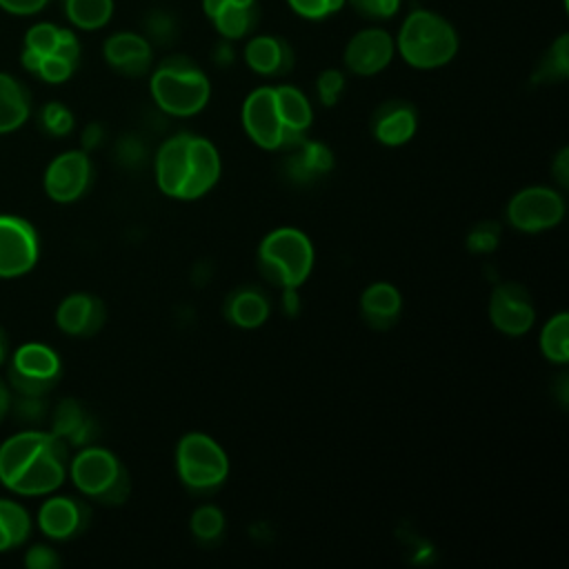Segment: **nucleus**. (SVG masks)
I'll list each match as a JSON object with an SVG mask.
<instances>
[{
	"label": "nucleus",
	"instance_id": "ea45409f",
	"mask_svg": "<svg viewBox=\"0 0 569 569\" xmlns=\"http://www.w3.org/2000/svg\"><path fill=\"white\" fill-rule=\"evenodd\" d=\"M147 33L151 36L153 42L169 44L176 38L173 18L164 11H151V16L147 18Z\"/></svg>",
	"mask_w": 569,
	"mask_h": 569
},
{
	"label": "nucleus",
	"instance_id": "72a5a7b5",
	"mask_svg": "<svg viewBox=\"0 0 569 569\" xmlns=\"http://www.w3.org/2000/svg\"><path fill=\"white\" fill-rule=\"evenodd\" d=\"M42 127L51 136H67L73 129V116L64 104L49 102L42 109Z\"/></svg>",
	"mask_w": 569,
	"mask_h": 569
},
{
	"label": "nucleus",
	"instance_id": "3c124183",
	"mask_svg": "<svg viewBox=\"0 0 569 569\" xmlns=\"http://www.w3.org/2000/svg\"><path fill=\"white\" fill-rule=\"evenodd\" d=\"M7 353H9V340H7V333H4V329L0 327V365L4 362Z\"/></svg>",
	"mask_w": 569,
	"mask_h": 569
},
{
	"label": "nucleus",
	"instance_id": "a18cd8bd",
	"mask_svg": "<svg viewBox=\"0 0 569 569\" xmlns=\"http://www.w3.org/2000/svg\"><path fill=\"white\" fill-rule=\"evenodd\" d=\"M556 180L567 187L569 184V149H560L558 158L553 160V167H551Z\"/></svg>",
	"mask_w": 569,
	"mask_h": 569
},
{
	"label": "nucleus",
	"instance_id": "c756f323",
	"mask_svg": "<svg viewBox=\"0 0 569 569\" xmlns=\"http://www.w3.org/2000/svg\"><path fill=\"white\" fill-rule=\"evenodd\" d=\"M569 76V36L562 33L540 60L533 82H558Z\"/></svg>",
	"mask_w": 569,
	"mask_h": 569
},
{
	"label": "nucleus",
	"instance_id": "f03ea898",
	"mask_svg": "<svg viewBox=\"0 0 569 569\" xmlns=\"http://www.w3.org/2000/svg\"><path fill=\"white\" fill-rule=\"evenodd\" d=\"M220 178V156L202 136L176 133L156 153V182L164 196L193 200Z\"/></svg>",
	"mask_w": 569,
	"mask_h": 569
},
{
	"label": "nucleus",
	"instance_id": "de8ad7c7",
	"mask_svg": "<svg viewBox=\"0 0 569 569\" xmlns=\"http://www.w3.org/2000/svg\"><path fill=\"white\" fill-rule=\"evenodd\" d=\"M213 60H216L218 64H229V62H233V49H231V44H229V42H220V44L213 49Z\"/></svg>",
	"mask_w": 569,
	"mask_h": 569
},
{
	"label": "nucleus",
	"instance_id": "f704fd0d",
	"mask_svg": "<svg viewBox=\"0 0 569 569\" xmlns=\"http://www.w3.org/2000/svg\"><path fill=\"white\" fill-rule=\"evenodd\" d=\"M318 98L325 107H333L345 89V76L342 71L338 69H325L320 76H318Z\"/></svg>",
	"mask_w": 569,
	"mask_h": 569
},
{
	"label": "nucleus",
	"instance_id": "c85d7f7f",
	"mask_svg": "<svg viewBox=\"0 0 569 569\" xmlns=\"http://www.w3.org/2000/svg\"><path fill=\"white\" fill-rule=\"evenodd\" d=\"M253 11L256 7H238L233 2H227L213 18V27L216 31L227 38V40H238L242 36L249 33L251 24H253Z\"/></svg>",
	"mask_w": 569,
	"mask_h": 569
},
{
	"label": "nucleus",
	"instance_id": "aec40b11",
	"mask_svg": "<svg viewBox=\"0 0 569 569\" xmlns=\"http://www.w3.org/2000/svg\"><path fill=\"white\" fill-rule=\"evenodd\" d=\"M244 62L260 76L287 73L293 64L291 49L276 36H253L244 44Z\"/></svg>",
	"mask_w": 569,
	"mask_h": 569
},
{
	"label": "nucleus",
	"instance_id": "4468645a",
	"mask_svg": "<svg viewBox=\"0 0 569 569\" xmlns=\"http://www.w3.org/2000/svg\"><path fill=\"white\" fill-rule=\"evenodd\" d=\"M489 318L493 327L507 336H522L531 329L536 311L531 296L522 284L502 282L491 291Z\"/></svg>",
	"mask_w": 569,
	"mask_h": 569
},
{
	"label": "nucleus",
	"instance_id": "f257e3e1",
	"mask_svg": "<svg viewBox=\"0 0 569 569\" xmlns=\"http://www.w3.org/2000/svg\"><path fill=\"white\" fill-rule=\"evenodd\" d=\"M69 445L51 431L22 429L0 445V482L18 496L53 493L67 478Z\"/></svg>",
	"mask_w": 569,
	"mask_h": 569
},
{
	"label": "nucleus",
	"instance_id": "a19ab883",
	"mask_svg": "<svg viewBox=\"0 0 569 569\" xmlns=\"http://www.w3.org/2000/svg\"><path fill=\"white\" fill-rule=\"evenodd\" d=\"M24 565H27L29 569H56V567H60V556L56 553L53 547L33 545V547L24 553Z\"/></svg>",
	"mask_w": 569,
	"mask_h": 569
},
{
	"label": "nucleus",
	"instance_id": "1a4fd4ad",
	"mask_svg": "<svg viewBox=\"0 0 569 569\" xmlns=\"http://www.w3.org/2000/svg\"><path fill=\"white\" fill-rule=\"evenodd\" d=\"M62 373L58 353L42 342L20 345L9 362V382L18 393L44 396L51 391Z\"/></svg>",
	"mask_w": 569,
	"mask_h": 569
},
{
	"label": "nucleus",
	"instance_id": "7ed1b4c3",
	"mask_svg": "<svg viewBox=\"0 0 569 569\" xmlns=\"http://www.w3.org/2000/svg\"><path fill=\"white\" fill-rule=\"evenodd\" d=\"M393 40L402 60L416 69L445 67L458 53L453 24L431 9H413L402 20Z\"/></svg>",
	"mask_w": 569,
	"mask_h": 569
},
{
	"label": "nucleus",
	"instance_id": "37998d69",
	"mask_svg": "<svg viewBox=\"0 0 569 569\" xmlns=\"http://www.w3.org/2000/svg\"><path fill=\"white\" fill-rule=\"evenodd\" d=\"M49 4V0H0V7L16 16H31L42 11Z\"/></svg>",
	"mask_w": 569,
	"mask_h": 569
},
{
	"label": "nucleus",
	"instance_id": "e433bc0d",
	"mask_svg": "<svg viewBox=\"0 0 569 569\" xmlns=\"http://www.w3.org/2000/svg\"><path fill=\"white\" fill-rule=\"evenodd\" d=\"M73 69H76V64L69 62L67 58H62L58 53H49V56H42L36 73L47 82H64L73 73Z\"/></svg>",
	"mask_w": 569,
	"mask_h": 569
},
{
	"label": "nucleus",
	"instance_id": "9d476101",
	"mask_svg": "<svg viewBox=\"0 0 569 569\" xmlns=\"http://www.w3.org/2000/svg\"><path fill=\"white\" fill-rule=\"evenodd\" d=\"M40 256L36 227L13 213H0V278L29 273Z\"/></svg>",
	"mask_w": 569,
	"mask_h": 569
},
{
	"label": "nucleus",
	"instance_id": "6ab92c4d",
	"mask_svg": "<svg viewBox=\"0 0 569 569\" xmlns=\"http://www.w3.org/2000/svg\"><path fill=\"white\" fill-rule=\"evenodd\" d=\"M416 124L418 118L413 107L402 100H391L376 111L373 136L387 147H398L416 133Z\"/></svg>",
	"mask_w": 569,
	"mask_h": 569
},
{
	"label": "nucleus",
	"instance_id": "0eeeda50",
	"mask_svg": "<svg viewBox=\"0 0 569 569\" xmlns=\"http://www.w3.org/2000/svg\"><path fill=\"white\" fill-rule=\"evenodd\" d=\"M176 465L180 480L193 491H211L222 485L229 473L227 453L204 433H187L178 442Z\"/></svg>",
	"mask_w": 569,
	"mask_h": 569
},
{
	"label": "nucleus",
	"instance_id": "7c9ffc66",
	"mask_svg": "<svg viewBox=\"0 0 569 569\" xmlns=\"http://www.w3.org/2000/svg\"><path fill=\"white\" fill-rule=\"evenodd\" d=\"M224 529V516L213 505H202L191 513V533L200 540H213Z\"/></svg>",
	"mask_w": 569,
	"mask_h": 569
},
{
	"label": "nucleus",
	"instance_id": "dca6fc26",
	"mask_svg": "<svg viewBox=\"0 0 569 569\" xmlns=\"http://www.w3.org/2000/svg\"><path fill=\"white\" fill-rule=\"evenodd\" d=\"M107 320V309L100 298L91 293H71L56 309V325L69 333L89 338L100 331Z\"/></svg>",
	"mask_w": 569,
	"mask_h": 569
},
{
	"label": "nucleus",
	"instance_id": "6e6552de",
	"mask_svg": "<svg viewBox=\"0 0 569 569\" xmlns=\"http://www.w3.org/2000/svg\"><path fill=\"white\" fill-rule=\"evenodd\" d=\"M242 127L247 136L262 149L296 147L302 142V138L291 136L282 122L276 87H258L244 98Z\"/></svg>",
	"mask_w": 569,
	"mask_h": 569
},
{
	"label": "nucleus",
	"instance_id": "864d4df0",
	"mask_svg": "<svg viewBox=\"0 0 569 569\" xmlns=\"http://www.w3.org/2000/svg\"><path fill=\"white\" fill-rule=\"evenodd\" d=\"M0 420H2V416H0Z\"/></svg>",
	"mask_w": 569,
	"mask_h": 569
},
{
	"label": "nucleus",
	"instance_id": "c9c22d12",
	"mask_svg": "<svg viewBox=\"0 0 569 569\" xmlns=\"http://www.w3.org/2000/svg\"><path fill=\"white\" fill-rule=\"evenodd\" d=\"M362 18L389 20L398 13L402 0H347Z\"/></svg>",
	"mask_w": 569,
	"mask_h": 569
},
{
	"label": "nucleus",
	"instance_id": "4c0bfd02",
	"mask_svg": "<svg viewBox=\"0 0 569 569\" xmlns=\"http://www.w3.org/2000/svg\"><path fill=\"white\" fill-rule=\"evenodd\" d=\"M498 240H500V227L493 222H482L469 233L467 244L473 253H489L496 249Z\"/></svg>",
	"mask_w": 569,
	"mask_h": 569
},
{
	"label": "nucleus",
	"instance_id": "603ef678",
	"mask_svg": "<svg viewBox=\"0 0 569 569\" xmlns=\"http://www.w3.org/2000/svg\"><path fill=\"white\" fill-rule=\"evenodd\" d=\"M229 2H233L238 7H256V0H229Z\"/></svg>",
	"mask_w": 569,
	"mask_h": 569
},
{
	"label": "nucleus",
	"instance_id": "a211bd4d",
	"mask_svg": "<svg viewBox=\"0 0 569 569\" xmlns=\"http://www.w3.org/2000/svg\"><path fill=\"white\" fill-rule=\"evenodd\" d=\"M51 433H56L69 447H84L93 440L96 425H93V418L76 398H64L53 409Z\"/></svg>",
	"mask_w": 569,
	"mask_h": 569
},
{
	"label": "nucleus",
	"instance_id": "20e7f679",
	"mask_svg": "<svg viewBox=\"0 0 569 569\" xmlns=\"http://www.w3.org/2000/svg\"><path fill=\"white\" fill-rule=\"evenodd\" d=\"M149 89L160 111L178 118L200 113L211 96L209 78L184 56L162 60L151 76Z\"/></svg>",
	"mask_w": 569,
	"mask_h": 569
},
{
	"label": "nucleus",
	"instance_id": "58836bf2",
	"mask_svg": "<svg viewBox=\"0 0 569 569\" xmlns=\"http://www.w3.org/2000/svg\"><path fill=\"white\" fill-rule=\"evenodd\" d=\"M13 411H16V418L20 422L36 425V422H40L47 416V405L42 402V396L20 393V398L13 405Z\"/></svg>",
	"mask_w": 569,
	"mask_h": 569
},
{
	"label": "nucleus",
	"instance_id": "473e14b6",
	"mask_svg": "<svg viewBox=\"0 0 569 569\" xmlns=\"http://www.w3.org/2000/svg\"><path fill=\"white\" fill-rule=\"evenodd\" d=\"M293 13L307 18V20H322L331 13H338L347 0H287Z\"/></svg>",
	"mask_w": 569,
	"mask_h": 569
},
{
	"label": "nucleus",
	"instance_id": "f8f14e48",
	"mask_svg": "<svg viewBox=\"0 0 569 569\" xmlns=\"http://www.w3.org/2000/svg\"><path fill=\"white\" fill-rule=\"evenodd\" d=\"M396 56V40L382 27L356 31L345 47V64L356 76H373L389 67Z\"/></svg>",
	"mask_w": 569,
	"mask_h": 569
},
{
	"label": "nucleus",
	"instance_id": "393cba45",
	"mask_svg": "<svg viewBox=\"0 0 569 569\" xmlns=\"http://www.w3.org/2000/svg\"><path fill=\"white\" fill-rule=\"evenodd\" d=\"M31 533L29 511L11 498H0V551L20 547Z\"/></svg>",
	"mask_w": 569,
	"mask_h": 569
},
{
	"label": "nucleus",
	"instance_id": "ddd939ff",
	"mask_svg": "<svg viewBox=\"0 0 569 569\" xmlns=\"http://www.w3.org/2000/svg\"><path fill=\"white\" fill-rule=\"evenodd\" d=\"M91 160L87 151H64L56 156L44 171V191L56 202H73L89 189Z\"/></svg>",
	"mask_w": 569,
	"mask_h": 569
},
{
	"label": "nucleus",
	"instance_id": "a878e982",
	"mask_svg": "<svg viewBox=\"0 0 569 569\" xmlns=\"http://www.w3.org/2000/svg\"><path fill=\"white\" fill-rule=\"evenodd\" d=\"M67 18L84 31L102 29L113 16V0H64Z\"/></svg>",
	"mask_w": 569,
	"mask_h": 569
},
{
	"label": "nucleus",
	"instance_id": "2f4dec72",
	"mask_svg": "<svg viewBox=\"0 0 569 569\" xmlns=\"http://www.w3.org/2000/svg\"><path fill=\"white\" fill-rule=\"evenodd\" d=\"M58 38H60V27H56L51 22H40V24H33L27 31L24 47L40 53V56H49V53L56 51Z\"/></svg>",
	"mask_w": 569,
	"mask_h": 569
},
{
	"label": "nucleus",
	"instance_id": "39448f33",
	"mask_svg": "<svg viewBox=\"0 0 569 569\" xmlns=\"http://www.w3.org/2000/svg\"><path fill=\"white\" fill-rule=\"evenodd\" d=\"M258 267L262 278L271 284L298 289L311 273L313 247L300 229L280 227L260 242Z\"/></svg>",
	"mask_w": 569,
	"mask_h": 569
},
{
	"label": "nucleus",
	"instance_id": "2eb2a0df",
	"mask_svg": "<svg viewBox=\"0 0 569 569\" xmlns=\"http://www.w3.org/2000/svg\"><path fill=\"white\" fill-rule=\"evenodd\" d=\"M87 502L71 496H51L38 509V527L47 538L69 540L89 525Z\"/></svg>",
	"mask_w": 569,
	"mask_h": 569
},
{
	"label": "nucleus",
	"instance_id": "412c9836",
	"mask_svg": "<svg viewBox=\"0 0 569 569\" xmlns=\"http://www.w3.org/2000/svg\"><path fill=\"white\" fill-rule=\"evenodd\" d=\"M400 293L389 282H373L365 289L360 298V309L369 327L389 329L400 313Z\"/></svg>",
	"mask_w": 569,
	"mask_h": 569
},
{
	"label": "nucleus",
	"instance_id": "09e8293b",
	"mask_svg": "<svg viewBox=\"0 0 569 569\" xmlns=\"http://www.w3.org/2000/svg\"><path fill=\"white\" fill-rule=\"evenodd\" d=\"M282 307H284L289 313H296V311H298V293H296V287H289V289H284Z\"/></svg>",
	"mask_w": 569,
	"mask_h": 569
},
{
	"label": "nucleus",
	"instance_id": "423d86ee",
	"mask_svg": "<svg viewBox=\"0 0 569 569\" xmlns=\"http://www.w3.org/2000/svg\"><path fill=\"white\" fill-rule=\"evenodd\" d=\"M67 469L80 493L96 498L98 502L120 505L129 496V473L118 458L102 447H80Z\"/></svg>",
	"mask_w": 569,
	"mask_h": 569
},
{
	"label": "nucleus",
	"instance_id": "9b49d317",
	"mask_svg": "<svg viewBox=\"0 0 569 569\" xmlns=\"http://www.w3.org/2000/svg\"><path fill=\"white\" fill-rule=\"evenodd\" d=\"M565 216V200L549 187H527L507 204L509 222L525 233H538L556 227Z\"/></svg>",
	"mask_w": 569,
	"mask_h": 569
},
{
	"label": "nucleus",
	"instance_id": "79ce46f5",
	"mask_svg": "<svg viewBox=\"0 0 569 569\" xmlns=\"http://www.w3.org/2000/svg\"><path fill=\"white\" fill-rule=\"evenodd\" d=\"M53 53H58V56H62V58H67L69 62H78V58H80V42H78V38H76V33L71 31V29H60V38H58V47H56V51Z\"/></svg>",
	"mask_w": 569,
	"mask_h": 569
},
{
	"label": "nucleus",
	"instance_id": "cd10ccee",
	"mask_svg": "<svg viewBox=\"0 0 569 569\" xmlns=\"http://www.w3.org/2000/svg\"><path fill=\"white\" fill-rule=\"evenodd\" d=\"M540 349L547 360L565 365L569 360V316L565 311L549 318L540 333Z\"/></svg>",
	"mask_w": 569,
	"mask_h": 569
},
{
	"label": "nucleus",
	"instance_id": "49530a36",
	"mask_svg": "<svg viewBox=\"0 0 569 569\" xmlns=\"http://www.w3.org/2000/svg\"><path fill=\"white\" fill-rule=\"evenodd\" d=\"M102 138H104L102 127L93 122V124H89V127L82 131V147H84V149H96V147L102 142Z\"/></svg>",
	"mask_w": 569,
	"mask_h": 569
},
{
	"label": "nucleus",
	"instance_id": "bb28decb",
	"mask_svg": "<svg viewBox=\"0 0 569 569\" xmlns=\"http://www.w3.org/2000/svg\"><path fill=\"white\" fill-rule=\"evenodd\" d=\"M296 149L298 151H296V156H291L289 171L298 180H307L316 173H322L333 164L331 151L320 142H305L302 140L300 144H296Z\"/></svg>",
	"mask_w": 569,
	"mask_h": 569
},
{
	"label": "nucleus",
	"instance_id": "5701e85b",
	"mask_svg": "<svg viewBox=\"0 0 569 569\" xmlns=\"http://www.w3.org/2000/svg\"><path fill=\"white\" fill-rule=\"evenodd\" d=\"M276 100H278V109H280L282 122L289 129V133L296 138H302V133L309 129V124L313 120V111H311L307 96L293 84H278Z\"/></svg>",
	"mask_w": 569,
	"mask_h": 569
},
{
	"label": "nucleus",
	"instance_id": "f3484780",
	"mask_svg": "<svg viewBox=\"0 0 569 569\" xmlns=\"http://www.w3.org/2000/svg\"><path fill=\"white\" fill-rule=\"evenodd\" d=\"M102 51L109 67L133 78L147 73L153 60L151 42L136 31H118L109 36Z\"/></svg>",
	"mask_w": 569,
	"mask_h": 569
},
{
	"label": "nucleus",
	"instance_id": "b1692460",
	"mask_svg": "<svg viewBox=\"0 0 569 569\" xmlns=\"http://www.w3.org/2000/svg\"><path fill=\"white\" fill-rule=\"evenodd\" d=\"M227 318L242 327V329H253L260 327L267 316H269V302L258 289H238L229 300H227Z\"/></svg>",
	"mask_w": 569,
	"mask_h": 569
},
{
	"label": "nucleus",
	"instance_id": "4be33fe9",
	"mask_svg": "<svg viewBox=\"0 0 569 569\" xmlns=\"http://www.w3.org/2000/svg\"><path fill=\"white\" fill-rule=\"evenodd\" d=\"M31 113V98L27 87L0 71V133H9L20 129Z\"/></svg>",
	"mask_w": 569,
	"mask_h": 569
},
{
	"label": "nucleus",
	"instance_id": "8fccbe9b",
	"mask_svg": "<svg viewBox=\"0 0 569 569\" xmlns=\"http://www.w3.org/2000/svg\"><path fill=\"white\" fill-rule=\"evenodd\" d=\"M227 2H229V0H202V9H204V13H207L209 18H213Z\"/></svg>",
	"mask_w": 569,
	"mask_h": 569
},
{
	"label": "nucleus",
	"instance_id": "c03bdc74",
	"mask_svg": "<svg viewBox=\"0 0 569 569\" xmlns=\"http://www.w3.org/2000/svg\"><path fill=\"white\" fill-rule=\"evenodd\" d=\"M118 158L124 164H138L144 158V147L138 140H133V138H124L118 144Z\"/></svg>",
	"mask_w": 569,
	"mask_h": 569
}]
</instances>
